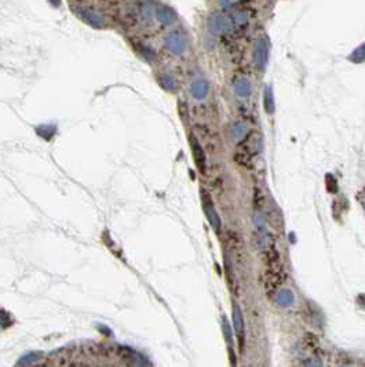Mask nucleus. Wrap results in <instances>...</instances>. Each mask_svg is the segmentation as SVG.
<instances>
[{
    "mask_svg": "<svg viewBox=\"0 0 365 367\" xmlns=\"http://www.w3.org/2000/svg\"><path fill=\"white\" fill-rule=\"evenodd\" d=\"M208 28L214 34H223L232 32L236 28L233 18L229 14L225 12H215L211 17L208 18Z\"/></svg>",
    "mask_w": 365,
    "mask_h": 367,
    "instance_id": "obj_1",
    "label": "nucleus"
},
{
    "mask_svg": "<svg viewBox=\"0 0 365 367\" xmlns=\"http://www.w3.org/2000/svg\"><path fill=\"white\" fill-rule=\"evenodd\" d=\"M167 50L174 56H182L188 50V38L181 30H172L164 39Z\"/></svg>",
    "mask_w": 365,
    "mask_h": 367,
    "instance_id": "obj_2",
    "label": "nucleus"
},
{
    "mask_svg": "<svg viewBox=\"0 0 365 367\" xmlns=\"http://www.w3.org/2000/svg\"><path fill=\"white\" fill-rule=\"evenodd\" d=\"M201 203H203V210H204V214H206V217L208 220L210 225H211V228L217 234H219L221 226H222L221 217H219L217 208L214 206V202H212L211 196L208 195L204 190H201Z\"/></svg>",
    "mask_w": 365,
    "mask_h": 367,
    "instance_id": "obj_3",
    "label": "nucleus"
},
{
    "mask_svg": "<svg viewBox=\"0 0 365 367\" xmlns=\"http://www.w3.org/2000/svg\"><path fill=\"white\" fill-rule=\"evenodd\" d=\"M232 320H233L234 332L239 340V348L240 352L244 350V342H246V323H244V316H243V310L240 308L239 304L234 302L232 306Z\"/></svg>",
    "mask_w": 365,
    "mask_h": 367,
    "instance_id": "obj_4",
    "label": "nucleus"
},
{
    "mask_svg": "<svg viewBox=\"0 0 365 367\" xmlns=\"http://www.w3.org/2000/svg\"><path fill=\"white\" fill-rule=\"evenodd\" d=\"M269 42L266 38H259L254 44L252 60L261 70H265L269 61Z\"/></svg>",
    "mask_w": 365,
    "mask_h": 367,
    "instance_id": "obj_5",
    "label": "nucleus"
},
{
    "mask_svg": "<svg viewBox=\"0 0 365 367\" xmlns=\"http://www.w3.org/2000/svg\"><path fill=\"white\" fill-rule=\"evenodd\" d=\"M189 142H190V148H192V152H193V158H194V163H196V166H197V168H199L201 172H206L207 158H206V154H204V150H203V148H201V145H200V142L197 141V138L194 137V136H190Z\"/></svg>",
    "mask_w": 365,
    "mask_h": 367,
    "instance_id": "obj_6",
    "label": "nucleus"
},
{
    "mask_svg": "<svg viewBox=\"0 0 365 367\" xmlns=\"http://www.w3.org/2000/svg\"><path fill=\"white\" fill-rule=\"evenodd\" d=\"M222 333H223V338L226 341L229 348V354H230V360H232V364H236V354H234V334H233V328L229 323L228 318L226 316H222Z\"/></svg>",
    "mask_w": 365,
    "mask_h": 367,
    "instance_id": "obj_7",
    "label": "nucleus"
},
{
    "mask_svg": "<svg viewBox=\"0 0 365 367\" xmlns=\"http://www.w3.org/2000/svg\"><path fill=\"white\" fill-rule=\"evenodd\" d=\"M80 17L83 18V21H86L87 24H90L94 28H103L105 26V18H103L102 14H99L95 10H91V8H83L80 10Z\"/></svg>",
    "mask_w": 365,
    "mask_h": 367,
    "instance_id": "obj_8",
    "label": "nucleus"
},
{
    "mask_svg": "<svg viewBox=\"0 0 365 367\" xmlns=\"http://www.w3.org/2000/svg\"><path fill=\"white\" fill-rule=\"evenodd\" d=\"M208 92H210V84L203 78L194 79L192 82V84H190V94H192V97L194 100H199V101L204 100L208 96Z\"/></svg>",
    "mask_w": 365,
    "mask_h": 367,
    "instance_id": "obj_9",
    "label": "nucleus"
},
{
    "mask_svg": "<svg viewBox=\"0 0 365 367\" xmlns=\"http://www.w3.org/2000/svg\"><path fill=\"white\" fill-rule=\"evenodd\" d=\"M156 18L163 25H172L177 22L178 16L174 8L168 6H157L156 8Z\"/></svg>",
    "mask_w": 365,
    "mask_h": 367,
    "instance_id": "obj_10",
    "label": "nucleus"
},
{
    "mask_svg": "<svg viewBox=\"0 0 365 367\" xmlns=\"http://www.w3.org/2000/svg\"><path fill=\"white\" fill-rule=\"evenodd\" d=\"M254 224L258 230V244L261 246L262 250H265L268 247L269 238H268V230H266V224H265V220L261 214H255L254 216Z\"/></svg>",
    "mask_w": 365,
    "mask_h": 367,
    "instance_id": "obj_11",
    "label": "nucleus"
},
{
    "mask_svg": "<svg viewBox=\"0 0 365 367\" xmlns=\"http://www.w3.org/2000/svg\"><path fill=\"white\" fill-rule=\"evenodd\" d=\"M274 302L279 306H291L295 304V294L291 288H283L276 294Z\"/></svg>",
    "mask_w": 365,
    "mask_h": 367,
    "instance_id": "obj_12",
    "label": "nucleus"
},
{
    "mask_svg": "<svg viewBox=\"0 0 365 367\" xmlns=\"http://www.w3.org/2000/svg\"><path fill=\"white\" fill-rule=\"evenodd\" d=\"M234 92L240 98H248L251 96V83L247 78H239L234 82Z\"/></svg>",
    "mask_w": 365,
    "mask_h": 367,
    "instance_id": "obj_13",
    "label": "nucleus"
},
{
    "mask_svg": "<svg viewBox=\"0 0 365 367\" xmlns=\"http://www.w3.org/2000/svg\"><path fill=\"white\" fill-rule=\"evenodd\" d=\"M263 108L266 110V114L273 115L276 110V102H274V94L272 86H265L263 90Z\"/></svg>",
    "mask_w": 365,
    "mask_h": 367,
    "instance_id": "obj_14",
    "label": "nucleus"
},
{
    "mask_svg": "<svg viewBox=\"0 0 365 367\" xmlns=\"http://www.w3.org/2000/svg\"><path fill=\"white\" fill-rule=\"evenodd\" d=\"M157 82H159V84L164 90L167 92H175L178 88V82L177 79L174 78L172 75H168V74H164V75H160L157 78Z\"/></svg>",
    "mask_w": 365,
    "mask_h": 367,
    "instance_id": "obj_15",
    "label": "nucleus"
},
{
    "mask_svg": "<svg viewBox=\"0 0 365 367\" xmlns=\"http://www.w3.org/2000/svg\"><path fill=\"white\" fill-rule=\"evenodd\" d=\"M247 132V124L244 122H234L232 127H230V134L234 141H240L246 136Z\"/></svg>",
    "mask_w": 365,
    "mask_h": 367,
    "instance_id": "obj_16",
    "label": "nucleus"
},
{
    "mask_svg": "<svg viewBox=\"0 0 365 367\" xmlns=\"http://www.w3.org/2000/svg\"><path fill=\"white\" fill-rule=\"evenodd\" d=\"M349 61L353 64H363L365 61V43L360 44L357 48H354L352 54L349 56Z\"/></svg>",
    "mask_w": 365,
    "mask_h": 367,
    "instance_id": "obj_17",
    "label": "nucleus"
},
{
    "mask_svg": "<svg viewBox=\"0 0 365 367\" xmlns=\"http://www.w3.org/2000/svg\"><path fill=\"white\" fill-rule=\"evenodd\" d=\"M156 8L157 6L154 4L153 2H145L141 7V17L145 18V20H150V18L156 17Z\"/></svg>",
    "mask_w": 365,
    "mask_h": 367,
    "instance_id": "obj_18",
    "label": "nucleus"
},
{
    "mask_svg": "<svg viewBox=\"0 0 365 367\" xmlns=\"http://www.w3.org/2000/svg\"><path fill=\"white\" fill-rule=\"evenodd\" d=\"M55 126L52 124H44V126H39L36 128V132L39 134L40 137L44 138V140H51L52 136L55 134Z\"/></svg>",
    "mask_w": 365,
    "mask_h": 367,
    "instance_id": "obj_19",
    "label": "nucleus"
},
{
    "mask_svg": "<svg viewBox=\"0 0 365 367\" xmlns=\"http://www.w3.org/2000/svg\"><path fill=\"white\" fill-rule=\"evenodd\" d=\"M230 16L233 18L236 26H244V25H247V22H248V16H247L246 12H239V10H236V12H230Z\"/></svg>",
    "mask_w": 365,
    "mask_h": 367,
    "instance_id": "obj_20",
    "label": "nucleus"
},
{
    "mask_svg": "<svg viewBox=\"0 0 365 367\" xmlns=\"http://www.w3.org/2000/svg\"><path fill=\"white\" fill-rule=\"evenodd\" d=\"M41 358V354L40 352H29L26 354L25 356L21 358V360L18 362V364H21V366H28L30 363H34V362H37Z\"/></svg>",
    "mask_w": 365,
    "mask_h": 367,
    "instance_id": "obj_21",
    "label": "nucleus"
},
{
    "mask_svg": "<svg viewBox=\"0 0 365 367\" xmlns=\"http://www.w3.org/2000/svg\"><path fill=\"white\" fill-rule=\"evenodd\" d=\"M10 324H11V316H10V314H7L6 310H0V326L8 327Z\"/></svg>",
    "mask_w": 365,
    "mask_h": 367,
    "instance_id": "obj_22",
    "label": "nucleus"
},
{
    "mask_svg": "<svg viewBox=\"0 0 365 367\" xmlns=\"http://www.w3.org/2000/svg\"><path fill=\"white\" fill-rule=\"evenodd\" d=\"M326 181H327V190H328V192H331V186H334V190H335V192H337L338 190L337 178L334 177L332 174H327Z\"/></svg>",
    "mask_w": 365,
    "mask_h": 367,
    "instance_id": "obj_23",
    "label": "nucleus"
},
{
    "mask_svg": "<svg viewBox=\"0 0 365 367\" xmlns=\"http://www.w3.org/2000/svg\"><path fill=\"white\" fill-rule=\"evenodd\" d=\"M141 54H142V57L145 58V60H148V61H152V60H154V52L150 48V47L148 46H145L142 47V50H141Z\"/></svg>",
    "mask_w": 365,
    "mask_h": 367,
    "instance_id": "obj_24",
    "label": "nucleus"
},
{
    "mask_svg": "<svg viewBox=\"0 0 365 367\" xmlns=\"http://www.w3.org/2000/svg\"><path fill=\"white\" fill-rule=\"evenodd\" d=\"M356 199H357L359 204L361 206V208H363V212H364L365 214V188H363V190H360L359 192H357Z\"/></svg>",
    "mask_w": 365,
    "mask_h": 367,
    "instance_id": "obj_25",
    "label": "nucleus"
},
{
    "mask_svg": "<svg viewBox=\"0 0 365 367\" xmlns=\"http://www.w3.org/2000/svg\"><path fill=\"white\" fill-rule=\"evenodd\" d=\"M236 2H237V0H219V4L222 7H230L233 6Z\"/></svg>",
    "mask_w": 365,
    "mask_h": 367,
    "instance_id": "obj_26",
    "label": "nucleus"
},
{
    "mask_svg": "<svg viewBox=\"0 0 365 367\" xmlns=\"http://www.w3.org/2000/svg\"><path fill=\"white\" fill-rule=\"evenodd\" d=\"M305 364H308V366H323V362H316L314 360V358L312 359V360H308V362H305Z\"/></svg>",
    "mask_w": 365,
    "mask_h": 367,
    "instance_id": "obj_27",
    "label": "nucleus"
},
{
    "mask_svg": "<svg viewBox=\"0 0 365 367\" xmlns=\"http://www.w3.org/2000/svg\"><path fill=\"white\" fill-rule=\"evenodd\" d=\"M48 2H50V4L54 7H58L61 4V0H48Z\"/></svg>",
    "mask_w": 365,
    "mask_h": 367,
    "instance_id": "obj_28",
    "label": "nucleus"
}]
</instances>
